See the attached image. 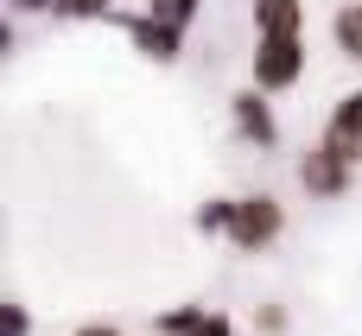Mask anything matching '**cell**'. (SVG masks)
<instances>
[{"label":"cell","instance_id":"10","mask_svg":"<svg viewBox=\"0 0 362 336\" xmlns=\"http://www.w3.org/2000/svg\"><path fill=\"white\" fill-rule=\"evenodd\" d=\"M204 318H210L204 305H178V311L159 318V336H197V330H204Z\"/></svg>","mask_w":362,"mask_h":336},{"label":"cell","instance_id":"1","mask_svg":"<svg viewBox=\"0 0 362 336\" xmlns=\"http://www.w3.org/2000/svg\"><path fill=\"white\" fill-rule=\"evenodd\" d=\"M280 229H286V210H280V197H242L235 203V229H229V241L242 248V254H261V248H274L280 241Z\"/></svg>","mask_w":362,"mask_h":336},{"label":"cell","instance_id":"3","mask_svg":"<svg viewBox=\"0 0 362 336\" xmlns=\"http://www.w3.org/2000/svg\"><path fill=\"white\" fill-rule=\"evenodd\" d=\"M325 146H331L337 159L362 165V89L337 95V108H331V127H325Z\"/></svg>","mask_w":362,"mask_h":336},{"label":"cell","instance_id":"11","mask_svg":"<svg viewBox=\"0 0 362 336\" xmlns=\"http://www.w3.org/2000/svg\"><path fill=\"white\" fill-rule=\"evenodd\" d=\"M191 13H197V0H153V19H165V25H178V32H185Z\"/></svg>","mask_w":362,"mask_h":336},{"label":"cell","instance_id":"15","mask_svg":"<svg viewBox=\"0 0 362 336\" xmlns=\"http://www.w3.org/2000/svg\"><path fill=\"white\" fill-rule=\"evenodd\" d=\"M45 6H57V0H13V13H45Z\"/></svg>","mask_w":362,"mask_h":336},{"label":"cell","instance_id":"12","mask_svg":"<svg viewBox=\"0 0 362 336\" xmlns=\"http://www.w3.org/2000/svg\"><path fill=\"white\" fill-rule=\"evenodd\" d=\"M51 13L57 19H89V13H108V0H57Z\"/></svg>","mask_w":362,"mask_h":336},{"label":"cell","instance_id":"9","mask_svg":"<svg viewBox=\"0 0 362 336\" xmlns=\"http://www.w3.org/2000/svg\"><path fill=\"white\" fill-rule=\"evenodd\" d=\"M235 203H242V197H210V203L197 210V235H229V229H235Z\"/></svg>","mask_w":362,"mask_h":336},{"label":"cell","instance_id":"6","mask_svg":"<svg viewBox=\"0 0 362 336\" xmlns=\"http://www.w3.org/2000/svg\"><path fill=\"white\" fill-rule=\"evenodd\" d=\"M299 25H305L299 0H255V32L261 38H299Z\"/></svg>","mask_w":362,"mask_h":336},{"label":"cell","instance_id":"4","mask_svg":"<svg viewBox=\"0 0 362 336\" xmlns=\"http://www.w3.org/2000/svg\"><path fill=\"white\" fill-rule=\"evenodd\" d=\"M350 172H356V165H350V159H337L331 146H318V152H305V159H299V184H305L312 197H344V191H350Z\"/></svg>","mask_w":362,"mask_h":336},{"label":"cell","instance_id":"7","mask_svg":"<svg viewBox=\"0 0 362 336\" xmlns=\"http://www.w3.org/2000/svg\"><path fill=\"white\" fill-rule=\"evenodd\" d=\"M127 38H134L146 57H159V64L178 57V25H165V19H153V13H146V19H127Z\"/></svg>","mask_w":362,"mask_h":336},{"label":"cell","instance_id":"16","mask_svg":"<svg viewBox=\"0 0 362 336\" xmlns=\"http://www.w3.org/2000/svg\"><path fill=\"white\" fill-rule=\"evenodd\" d=\"M76 336H121V330H115V324H83Z\"/></svg>","mask_w":362,"mask_h":336},{"label":"cell","instance_id":"8","mask_svg":"<svg viewBox=\"0 0 362 336\" xmlns=\"http://www.w3.org/2000/svg\"><path fill=\"white\" fill-rule=\"evenodd\" d=\"M331 38H337V51H344L350 64H362V0L337 6V19H331Z\"/></svg>","mask_w":362,"mask_h":336},{"label":"cell","instance_id":"13","mask_svg":"<svg viewBox=\"0 0 362 336\" xmlns=\"http://www.w3.org/2000/svg\"><path fill=\"white\" fill-rule=\"evenodd\" d=\"M0 336H32V318H25V305H6V318H0Z\"/></svg>","mask_w":362,"mask_h":336},{"label":"cell","instance_id":"14","mask_svg":"<svg viewBox=\"0 0 362 336\" xmlns=\"http://www.w3.org/2000/svg\"><path fill=\"white\" fill-rule=\"evenodd\" d=\"M197 336H235V330H229V318H216V311H210V318H204V330H197Z\"/></svg>","mask_w":362,"mask_h":336},{"label":"cell","instance_id":"2","mask_svg":"<svg viewBox=\"0 0 362 336\" xmlns=\"http://www.w3.org/2000/svg\"><path fill=\"white\" fill-rule=\"evenodd\" d=\"M305 76V44L299 38H261V51H255V89H293Z\"/></svg>","mask_w":362,"mask_h":336},{"label":"cell","instance_id":"5","mask_svg":"<svg viewBox=\"0 0 362 336\" xmlns=\"http://www.w3.org/2000/svg\"><path fill=\"white\" fill-rule=\"evenodd\" d=\"M261 95H267V89H235V95H229V114H235V133H242V140L274 146V140H280V127H274V108H267Z\"/></svg>","mask_w":362,"mask_h":336}]
</instances>
